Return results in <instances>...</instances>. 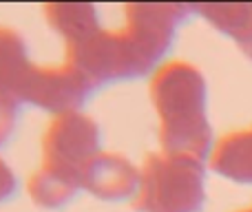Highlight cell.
Segmentation results:
<instances>
[{"label": "cell", "mask_w": 252, "mask_h": 212, "mask_svg": "<svg viewBox=\"0 0 252 212\" xmlns=\"http://www.w3.org/2000/svg\"><path fill=\"white\" fill-rule=\"evenodd\" d=\"M197 13V4H126L122 29H102L93 38L66 47V64L93 89L155 73L175 44L179 25Z\"/></svg>", "instance_id": "obj_1"}, {"label": "cell", "mask_w": 252, "mask_h": 212, "mask_svg": "<svg viewBox=\"0 0 252 212\" xmlns=\"http://www.w3.org/2000/svg\"><path fill=\"white\" fill-rule=\"evenodd\" d=\"M151 102L159 117L161 152L210 159L215 148L208 120V82L186 60L164 62L148 84Z\"/></svg>", "instance_id": "obj_2"}, {"label": "cell", "mask_w": 252, "mask_h": 212, "mask_svg": "<svg viewBox=\"0 0 252 212\" xmlns=\"http://www.w3.org/2000/svg\"><path fill=\"white\" fill-rule=\"evenodd\" d=\"M133 206L137 212H201L206 206V161L151 152L144 159Z\"/></svg>", "instance_id": "obj_3"}, {"label": "cell", "mask_w": 252, "mask_h": 212, "mask_svg": "<svg viewBox=\"0 0 252 212\" xmlns=\"http://www.w3.org/2000/svg\"><path fill=\"white\" fill-rule=\"evenodd\" d=\"M102 152V130L91 115L71 111L56 115L42 135V164L78 173Z\"/></svg>", "instance_id": "obj_4"}, {"label": "cell", "mask_w": 252, "mask_h": 212, "mask_svg": "<svg viewBox=\"0 0 252 212\" xmlns=\"http://www.w3.org/2000/svg\"><path fill=\"white\" fill-rule=\"evenodd\" d=\"M93 93L95 89L91 82L66 62L58 66L31 64L18 89V102L31 104L56 117L80 111V106H84Z\"/></svg>", "instance_id": "obj_5"}, {"label": "cell", "mask_w": 252, "mask_h": 212, "mask_svg": "<svg viewBox=\"0 0 252 212\" xmlns=\"http://www.w3.org/2000/svg\"><path fill=\"white\" fill-rule=\"evenodd\" d=\"M82 190L102 201L135 199L142 183V168L118 152H97L80 170Z\"/></svg>", "instance_id": "obj_6"}, {"label": "cell", "mask_w": 252, "mask_h": 212, "mask_svg": "<svg viewBox=\"0 0 252 212\" xmlns=\"http://www.w3.org/2000/svg\"><path fill=\"white\" fill-rule=\"evenodd\" d=\"M44 20L47 25L64 40L66 47L80 44L102 31L100 11L95 4L89 2H53L44 4Z\"/></svg>", "instance_id": "obj_7"}, {"label": "cell", "mask_w": 252, "mask_h": 212, "mask_svg": "<svg viewBox=\"0 0 252 212\" xmlns=\"http://www.w3.org/2000/svg\"><path fill=\"white\" fill-rule=\"evenodd\" d=\"M208 166L228 182L252 186V128L237 130L215 142Z\"/></svg>", "instance_id": "obj_8"}, {"label": "cell", "mask_w": 252, "mask_h": 212, "mask_svg": "<svg viewBox=\"0 0 252 212\" xmlns=\"http://www.w3.org/2000/svg\"><path fill=\"white\" fill-rule=\"evenodd\" d=\"M82 190L78 173H69L62 168L40 166L27 179V195L38 208L44 210H62L75 199Z\"/></svg>", "instance_id": "obj_9"}, {"label": "cell", "mask_w": 252, "mask_h": 212, "mask_svg": "<svg viewBox=\"0 0 252 212\" xmlns=\"http://www.w3.org/2000/svg\"><path fill=\"white\" fill-rule=\"evenodd\" d=\"M197 13L213 29L237 44L248 60H252V4H197Z\"/></svg>", "instance_id": "obj_10"}, {"label": "cell", "mask_w": 252, "mask_h": 212, "mask_svg": "<svg viewBox=\"0 0 252 212\" xmlns=\"http://www.w3.org/2000/svg\"><path fill=\"white\" fill-rule=\"evenodd\" d=\"M31 64L25 38L16 29L0 27V97L18 102V89Z\"/></svg>", "instance_id": "obj_11"}, {"label": "cell", "mask_w": 252, "mask_h": 212, "mask_svg": "<svg viewBox=\"0 0 252 212\" xmlns=\"http://www.w3.org/2000/svg\"><path fill=\"white\" fill-rule=\"evenodd\" d=\"M18 111H20V104H18L16 100L0 97V148L13 137V133H16Z\"/></svg>", "instance_id": "obj_12"}, {"label": "cell", "mask_w": 252, "mask_h": 212, "mask_svg": "<svg viewBox=\"0 0 252 212\" xmlns=\"http://www.w3.org/2000/svg\"><path fill=\"white\" fill-rule=\"evenodd\" d=\"M18 192V177L13 168L0 157V204L9 201Z\"/></svg>", "instance_id": "obj_13"}, {"label": "cell", "mask_w": 252, "mask_h": 212, "mask_svg": "<svg viewBox=\"0 0 252 212\" xmlns=\"http://www.w3.org/2000/svg\"><path fill=\"white\" fill-rule=\"evenodd\" d=\"M239 212H252V210H239Z\"/></svg>", "instance_id": "obj_14"}]
</instances>
